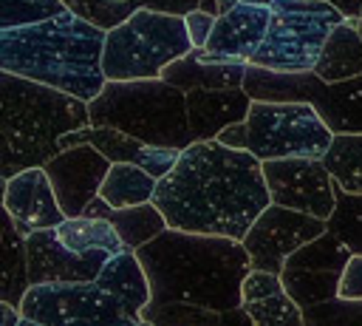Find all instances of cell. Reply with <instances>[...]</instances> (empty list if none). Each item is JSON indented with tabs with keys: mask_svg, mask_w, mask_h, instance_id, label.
I'll list each match as a JSON object with an SVG mask.
<instances>
[{
	"mask_svg": "<svg viewBox=\"0 0 362 326\" xmlns=\"http://www.w3.org/2000/svg\"><path fill=\"white\" fill-rule=\"evenodd\" d=\"M215 14H206L204 9H195V11H189L187 17H184V23H187V34H189V40H192V48H198V51H204L206 48V43H209V37H212V28H215Z\"/></svg>",
	"mask_w": 362,
	"mask_h": 326,
	"instance_id": "34",
	"label": "cell"
},
{
	"mask_svg": "<svg viewBox=\"0 0 362 326\" xmlns=\"http://www.w3.org/2000/svg\"><path fill=\"white\" fill-rule=\"evenodd\" d=\"M252 108V96L243 88L229 91H192L187 94L189 130L195 142H212L221 130L246 122Z\"/></svg>",
	"mask_w": 362,
	"mask_h": 326,
	"instance_id": "19",
	"label": "cell"
},
{
	"mask_svg": "<svg viewBox=\"0 0 362 326\" xmlns=\"http://www.w3.org/2000/svg\"><path fill=\"white\" fill-rule=\"evenodd\" d=\"M28 252V278L31 286L42 283H88L96 281L102 266L113 258L107 252L76 255L62 247L57 230H40L25 238Z\"/></svg>",
	"mask_w": 362,
	"mask_h": 326,
	"instance_id": "16",
	"label": "cell"
},
{
	"mask_svg": "<svg viewBox=\"0 0 362 326\" xmlns=\"http://www.w3.org/2000/svg\"><path fill=\"white\" fill-rule=\"evenodd\" d=\"M57 235H59L62 247L76 252V255H88V252L119 255V252H124V244H122L119 232L105 218H88V215L65 218L57 227Z\"/></svg>",
	"mask_w": 362,
	"mask_h": 326,
	"instance_id": "24",
	"label": "cell"
},
{
	"mask_svg": "<svg viewBox=\"0 0 362 326\" xmlns=\"http://www.w3.org/2000/svg\"><path fill=\"white\" fill-rule=\"evenodd\" d=\"M156 187H158V179H153L144 167L113 164L102 190H99V198H105L113 210H127V207H139V204L153 201Z\"/></svg>",
	"mask_w": 362,
	"mask_h": 326,
	"instance_id": "26",
	"label": "cell"
},
{
	"mask_svg": "<svg viewBox=\"0 0 362 326\" xmlns=\"http://www.w3.org/2000/svg\"><path fill=\"white\" fill-rule=\"evenodd\" d=\"M325 232H328V221L280 207V204H269L240 244L249 252L252 269L283 275L286 261L300 247H305L308 241H317Z\"/></svg>",
	"mask_w": 362,
	"mask_h": 326,
	"instance_id": "11",
	"label": "cell"
},
{
	"mask_svg": "<svg viewBox=\"0 0 362 326\" xmlns=\"http://www.w3.org/2000/svg\"><path fill=\"white\" fill-rule=\"evenodd\" d=\"M238 3H246V6H266V9H272L277 0H238Z\"/></svg>",
	"mask_w": 362,
	"mask_h": 326,
	"instance_id": "40",
	"label": "cell"
},
{
	"mask_svg": "<svg viewBox=\"0 0 362 326\" xmlns=\"http://www.w3.org/2000/svg\"><path fill=\"white\" fill-rule=\"evenodd\" d=\"M221 326H255V323H252V317L246 315V309L238 306V309H229V312L221 315Z\"/></svg>",
	"mask_w": 362,
	"mask_h": 326,
	"instance_id": "38",
	"label": "cell"
},
{
	"mask_svg": "<svg viewBox=\"0 0 362 326\" xmlns=\"http://www.w3.org/2000/svg\"><path fill=\"white\" fill-rule=\"evenodd\" d=\"M305 326H362V300H325L303 309Z\"/></svg>",
	"mask_w": 362,
	"mask_h": 326,
	"instance_id": "32",
	"label": "cell"
},
{
	"mask_svg": "<svg viewBox=\"0 0 362 326\" xmlns=\"http://www.w3.org/2000/svg\"><path fill=\"white\" fill-rule=\"evenodd\" d=\"M3 213H8L23 238L40 230H57L65 221L45 167H31L3 181Z\"/></svg>",
	"mask_w": 362,
	"mask_h": 326,
	"instance_id": "15",
	"label": "cell"
},
{
	"mask_svg": "<svg viewBox=\"0 0 362 326\" xmlns=\"http://www.w3.org/2000/svg\"><path fill=\"white\" fill-rule=\"evenodd\" d=\"M79 145L96 147L110 164H139L158 181L175 167V162L181 156V150H175V147H150V145H144V142H139V139H133L116 128H96V125L74 130V133L59 139L62 150L79 147Z\"/></svg>",
	"mask_w": 362,
	"mask_h": 326,
	"instance_id": "17",
	"label": "cell"
},
{
	"mask_svg": "<svg viewBox=\"0 0 362 326\" xmlns=\"http://www.w3.org/2000/svg\"><path fill=\"white\" fill-rule=\"evenodd\" d=\"M88 108L90 125L116 128L150 147L187 150L195 142L189 130L187 94L164 79L107 82Z\"/></svg>",
	"mask_w": 362,
	"mask_h": 326,
	"instance_id": "5",
	"label": "cell"
},
{
	"mask_svg": "<svg viewBox=\"0 0 362 326\" xmlns=\"http://www.w3.org/2000/svg\"><path fill=\"white\" fill-rule=\"evenodd\" d=\"M356 23L359 20H345L331 31V37L311 71L322 82L334 85V82L362 77V31Z\"/></svg>",
	"mask_w": 362,
	"mask_h": 326,
	"instance_id": "23",
	"label": "cell"
},
{
	"mask_svg": "<svg viewBox=\"0 0 362 326\" xmlns=\"http://www.w3.org/2000/svg\"><path fill=\"white\" fill-rule=\"evenodd\" d=\"M345 14L322 0H277L269 31L249 65L277 74H311Z\"/></svg>",
	"mask_w": 362,
	"mask_h": 326,
	"instance_id": "7",
	"label": "cell"
},
{
	"mask_svg": "<svg viewBox=\"0 0 362 326\" xmlns=\"http://www.w3.org/2000/svg\"><path fill=\"white\" fill-rule=\"evenodd\" d=\"M110 167L113 164L90 145L68 147L45 164L48 181L57 193V201H59L65 218L82 215L88 210V204L93 198H99V190H102Z\"/></svg>",
	"mask_w": 362,
	"mask_h": 326,
	"instance_id": "14",
	"label": "cell"
},
{
	"mask_svg": "<svg viewBox=\"0 0 362 326\" xmlns=\"http://www.w3.org/2000/svg\"><path fill=\"white\" fill-rule=\"evenodd\" d=\"M263 179H266L272 204H280L322 221H328L337 207L334 176L322 159L263 162Z\"/></svg>",
	"mask_w": 362,
	"mask_h": 326,
	"instance_id": "13",
	"label": "cell"
},
{
	"mask_svg": "<svg viewBox=\"0 0 362 326\" xmlns=\"http://www.w3.org/2000/svg\"><path fill=\"white\" fill-rule=\"evenodd\" d=\"M153 204L170 230L243 241L272 204L263 162L221 142H192L158 181Z\"/></svg>",
	"mask_w": 362,
	"mask_h": 326,
	"instance_id": "1",
	"label": "cell"
},
{
	"mask_svg": "<svg viewBox=\"0 0 362 326\" xmlns=\"http://www.w3.org/2000/svg\"><path fill=\"white\" fill-rule=\"evenodd\" d=\"M65 11L68 6L62 0H0V31L37 26Z\"/></svg>",
	"mask_w": 362,
	"mask_h": 326,
	"instance_id": "30",
	"label": "cell"
},
{
	"mask_svg": "<svg viewBox=\"0 0 362 326\" xmlns=\"http://www.w3.org/2000/svg\"><path fill=\"white\" fill-rule=\"evenodd\" d=\"M345 14V20H362V0H322Z\"/></svg>",
	"mask_w": 362,
	"mask_h": 326,
	"instance_id": "37",
	"label": "cell"
},
{
	"mask_svg": "<svg viewBox=\"0 0 362 326\" xmlns=\"http://www.w3.org/2000/svg\"><path fill=\"white\" fill-rule=\"evenodd\" d=\"M136 255L150 281V306L195 303L212 312L243 306L240 289L252 261L235 238L164 230Z\"/></svg>",
	"mask_w": 362,
	"mask_h": 326,
	"instance_id": "2",
	"label": "cell"
},
{
	"mask_svg": "<svg viewBox=\"0 0 362 326\" xmlns=\"http://www.w3.org/2000/svg\"><path fill=\"white\" fill-rule=\"evenodd\" d=\"M351 255L354 252L345 244H339L331 232H325L317 241H308L305 247H300L286 261L280 281L303 309L334 300L339 295V278Z\"/></svg>",
	"mask_w": 362,
	"mask_h": 326,
	"instance_id": "12",
	"label": "cell"
},
{
	"mask_svg": "<svg viewBox=\"0 0 362 326\" xmlns=\"http://www.w3.org/2000/svg\"><path fill=\"white\" fill-rule=\"evenodd\" d=\"M223 312H212L195 303H164V306H147L141 312V320L153 326H221Z\"/></svg>",
	"mask_w": 362,
	"mask_h": 326,
	"instance_id": "31",
	"label": "cell"
},
{
	"mask_svg": "<svg viewBox=\"0 0 362 326\" xmlns=\"http://www.w3.org/2000/svg\"><path fill=\"white\" fill-rule=\"evenodd\" d=\"M136 326H153V323H147V320H139V323H136Z\"/></svg>",
	"mask_w": 362,
	"mask_h": 326,
	"instance_id": "42",
	"label": "cell"
},
{
	"mask_svg": "<svg viewBox=\"0 0 362 326\" xmlns=\"http://www.w3.org/2000/svg\"><path fill=\"white\" fill-rule=\"evenodd\" d=\"M62 3H65V6H68V9H71V3H74V0H62Z\"/></svg>",
	"mask_w": 362,
	"mask_h": 326,
	"instance_id": "43",
	"label": "cell"
},
{
	"mask_svg": "<svg viewBox=\"0 0 362 326\" xmlns=\"http://www.w3.org/2000/svg\"><path fill=\"white\" fill-rule=\"evenodd\" d=\"M243 309L255 326H305L303 306L286 289L257 298V300H249V303H243Z\"/></svg>",
	"mask_w": 362,
	"mask_h": 326,
	"instance_id": "29",
	"label": "cell"
},
{
	"mask_svg": "<svg viewBox=\"0 0 362 326\" xmlns=\"http://www.w3.org/2000/svg\"><path fill=\"white\" fill-rule=\"evenodd\" d=\"M334 196L337 207L328 218V232L354 255H362V193H348L334 179Z\"/></svg>",
	"mask_w": 362,
	"mask_h": 326,
	"instance_id": "27",
	"label": "cell"
},
{
	"mask_svg": "<svg viewBox=\"0 0 362 326\" xmlns=\"http://www.w3.org/2000/svg\"><path fill=\"white\" fill-rule=\"evenodd\" d=\"M356 26L362 31V20ZM243 91L255 102H308L334 136H362V77L328 85L317 74H277L249 65Z\"/></svg>",
	"mask_w": 362,
	"mask_h": 326,
	"instance_id": "8",
	"label": "cell"
},
{
	"mask_svg": "<svg viewBox=\"0 0 362 326\" xmlns=\"http://www.w3.org/2000/svg\"><path fill=\"white\" fill-rule=\"evenodd\" d=\"M82 215L110 221V224H113V230L119 232V238H122L124 249H130V252H139L144 244L156 241L164 230H170V227H167L164 213H161L153 201L139 204V207H127V210H113L105 198H93Z\"/></svg>",
	"mask_w": 362,
	"mask_h": 326,
	"instance_id": "21",
	"label": "cell"
},
{
	"mask_svg": "<svg viewBox=\"0 0 362 326\" xmlns=\"http://www.w3.org/2000/svg\"><path fill=\"white\" fill-rule=\"evenodd\" d=\"M96 283L102 289H107L136 320H141V312L150 306V281H147V272L136 252L124 249V252L113 255L102 266Z\"/></svg>",
	"mask_w": 362,
	"mask_h": 326,
	"instance_id": "22",
	"label": "cell"
},
{
	"mask_svg": "<svg viewBox=\"0 0 362 326\" xmlns=\"http://www.w3.org/2000/svg\"><path fill=\"white\" fill-rule=\"evenodd\" d=\"M20 320H23V312L17 306L0 300V326H20Z\"/></svg>",
	"mask_w": 362,
	"mask_h": 326,
	"instance_id": "39",
	"label": "cell"
},
{
	"mask_svg": "<svg viewBox=\"0 0 362 326\" xmlns=\"http://www.w3.org/2000/svg\"><path fill=\"white\" fill-rule=\"evenodd\" d=\"M269 20H272V9L238 3L232 11L218 14L212 37L204 51H209L215 57H232V60L252 62V57L257 54L260 43L269 31Z\"/></svg>",
	"mask_w": 362,
	"mask_h": 326,
	"instance_id": "18",
	"label": "cell"
},
{
	"mask_svg": "<svg viewBox=\"0 0 362 326\" xmlns=\"http://www.w3.org/2000/svg\"><path fill=\"white\" fill-rule=\"evenodd\" d=\"M105 37L71 9L45 23L0 31V71L93 102L105 85Z\"/></svg>",
	"mask_w": 362,
	"mask_h": 326,
	"instance_id": "3",
	"label": "cell"
},
{
	"mask_svg": "<svg viewBox=\"0 0 362 326\" xmlns=\"http://www.w3.org/2000/svg\"><path fill=\"white\" fill-rule=\"evenodd\" d=\"M90 128L88 102L0 71V176L3 181L45 167L62 153L59 139Z\"/></svg>",
	"mask_w": 362,
	"mask_h": 326,
	"instance_id": "4",
	"label": "cell"
},
{
	"mask_svg": "<svg viewBox=\"0 0 362 326\" xmlns=\"http://www.w3.org/2000/svg\"><path fill=\"white\" fill-rule=\"evenodd\" d=\"M249 62H209L206 51H189L184 60L173 62L161 79L175 85L184 94L192 91H229V88H243L246 82Z\"/></svg>",
	"mask_w": 362,
	"mask_h": 326,
	"instance_id": "20",
	"label": "cell"
},
{
	"mask_svg": "<svg viewBox=\"0 0 362 326\" xmlns=\"http://www.w3.org/2000/svg\"><path fill=\"white\" fill-rule=\"evenodd\" d=\"M322 162L348 193H362V136H334Z\"/></svg>",
	"mask_w": 362,
	"mask_h": 326,
	"instance_id": "28",
	"label": "cell"
},
{
	"mask_svg": "<svg viewBox=\"0 0 362 326\" xmlns=\"http://www.w3.org/2000/svg\"><path fill=\"white\" fill-rule=\"evenodd\" d=\"M215 142H221V145H226V147H232V150H246V147H249V130H246V122H238V125L221 130ZM246 153H249V150H246Z\"/></svg>",
	"mask_w": 362,
	"mask_h": 326,
	"instance_id": "36",
	"label": "cell"
},
{
	"mask_svg": "<svg viewBox=\"0 0 362 326\" xmlns=\"http://www.w3.org/2000/svg\"><path fill=\"white\" fill-rule=\"evenodd\" d=\"M280 289H286V286H283V281H280V275L252 269V272L246 275V281H243L240 295H243V303H249V300H257V298L274 295V292H280Z\"/></svg>",
	"mask_w": 362,
	"mask_h": 326,
	"instance_id": "33",
	"label": "cell"
},
{
	"mask_svg": "<svg viewBox=\"0 0 362 326\" xmlns=\"http://www.w3.org/2000/svg\"><path fill=\"white\" fill-rule=\"evenodd\" d=\"M249 153L260 162L325 159L334 130L308 102H255L246 116Z\"/></svg>",
	"mask_w": 362,
	"mask_h": 326,
	"instance_id": "9",
	"label": "cell"
},
{
	"mask_svg": "<svg viewBox=\"0 0 362 326\" xmlns=\"http://www.w3.org/2000/svg\"><path fill=\"white\" fill-rule=\"evenodd\" d=\"M189 51L195 48L184 17L139 9L130 20L107 31L102 68L107 82L161 79V74Z\"/></svg>",
	"mask_w": 362,
	"mask_h": 326,
	"instance_id": "6",
	"label": "cell"
},
{
	"mask_svg": "<svg viewBox=\"0 0 362 326\" xmlns=\"http://www.w3.org/2000/svg\"><path fill=\"white\" fill-rule=\"evenodd\" d=\"M20 326H42V323H37V320H28V317H23V320H20Z\"/></svg>",
	"mask_w": 362,
	"mask_h": 326,
	"instance_id": "41",
	"label": "cell"
},
{
	"mask_svg": "<svg viewBox=\"0 0 362 326\" xmlns=\"http://www.w3.org/2000/svg\"><path fill=\"white\" fill-rule=\"evenodd\" d=\"M23 317L42 326H136L139 320L96 281L31 286L20 306Z\"/></svg>",
	"mask_w": 362,
	"mask_h": 326,
	"instance_id": "10",
	"label": "cell"
},
{
	"mask_svg": "<svg viewBox=\"0 0 362 326\" xmlns=\"http://www.w3.org/2000/svg\"><path fill=\"white\" fill-rule=\"evenodd\" d=\"M28 289H31V278H28L25 238L17 232L8 213H3V286H0V300L20 309Z\"/></svg>",
	"mask_w": 362,
	"mask_h": 326,
	"instance_id": "25",
	"label": "cell"
},
{
	"mask_svg": "<svg viewBox=\"0 0 362 326\" xmlns=\"http://www.w3.org/2000/svg\"><path fill=\"white\" fill-rule=\"evenodd\" d=\"M337 298H342V300H362V255H351V261L345 264Z\"/></svg>",
	"mask_w": 362,
	"mask_h": 326,
	"instance_id": "35",
	"label": "cell"
}]
</instances>
